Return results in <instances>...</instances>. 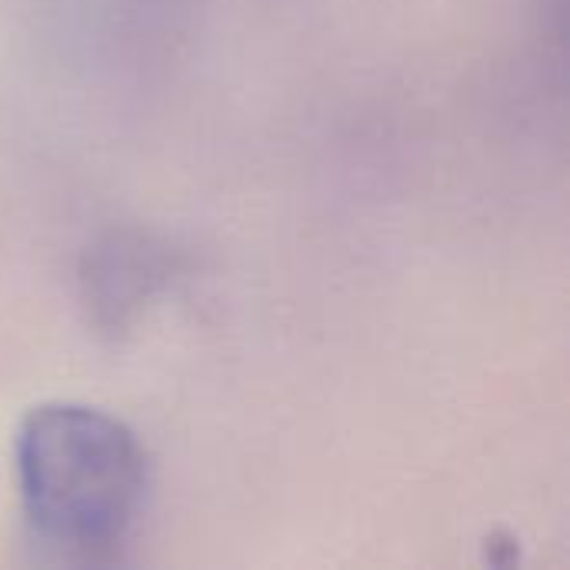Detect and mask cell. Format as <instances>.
Returning a JSON list of instances; mask_svg holds the SVG:
<instances>
[{
  "label": "cell",
  "mask_w": 570,
  "mask_h": 570,
  "mask_svg": "<svg viewBox=\"0 0 570 570\" xmlns=\"http://www.w3.org/2000/svg\"><path fill=\"white\" fill-rule=\"evenodd\" d=\"M17 484L30 528L67 551L120 544L147 498V451L114 414L73 401L33 407L17 431Z\"/></svg>",
  "instance_id": "obj_1"
},
{
  "label": "cell",
  "mask_w": 570,
  "mask_h": 570,
  "mask_svg": "<svg viewBox=\"0 0 570 570\" xmlns=\"http://www.w3.org/2000/svg\"><path fill=\"white\" fill-rule=\"evenodd\" d=\"M174 274V254L144 234H114L87 254L83 301L104 331H124Z\"/></svg>",
  "instance_id": "obj_2"
}]
</instances>
